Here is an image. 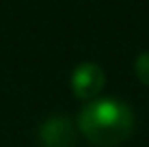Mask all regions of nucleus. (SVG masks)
I'll use <instances>...</instances> for the list:
<instances>
[{
  "instance_id": "1",
  "label": "nucleus",
  "mask_w": 149,
  "mask_h": 147,
  "mask_svg": "<svg viewBox=\"0 0 149 147\" xmlns=\"http://www.w3.org/2000/svg\"><path fill=\"white\" fill-rule=\"evenodd\" d=\"M78 128L93 145H121L134 128V115L130 106L115 98H97L89 102L78 115Z\"/></svg>"
},
{
  "instance_id": "3",
  "label": "nucleus",
  "mask_w": 149,
  "mask_h": 147,
  "mask_svg": "<svg viewBox=\"0 0 149 147\" xmlns=\"http://www.w3.org/2000/svg\"><path fill=\"white\" fill-rule=\"evenodd\" d=\"M41 141L45 147H67L74 143V134L69 130L67 119H52L43 125L41 130Z\"/></svg>"
},
{
  "instance_id": "4",
  "label": "nucleus",
  "mask_w": 149,
  "mask_h": 147,
  "mask_svg": "<svg viewBox=\"0 0 149 147\" xmlns=\"http://www.w3.org/2000/svg\"><path fill=\"white\" fill-rule=\"evenodd\" d=\"M134 72H136V76H138V80L149 87V52H143L141 56L136 59Z\"/></svg>"
},
{
  "instance_id": "2",
  "label": "nucleus",
  "mask_w": 149,
  "mask_h": 147,
  "mask_svg": "<svg viewBox=\"0 0 149 147\" xmlns=\"http://www.w3.org/2000/svg\"><path fill=\"white\" fill-rule=\"evenodd\" d=\"M104 69L95 63H82L71 74V91L78 100H89V102L97 100L104 89Z\"/></svg>"
}]
</instances>
